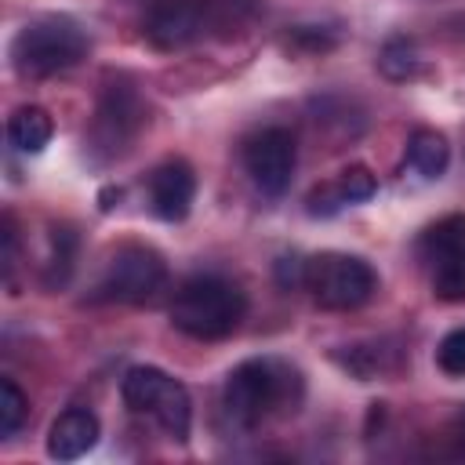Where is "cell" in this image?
<instances>
[{"mask_svg": "<svg viewBox=\"0 0 465 465\" xmlns=\"http://www.w3.org/2000/svg\"><path fill=\"white\" fill-rule=\"evenodd\" d=\"M302 374L272 356L262 360H243L240 367L229 371L225 385H222V414L229 418V425L236 429H254L262 418L276 414V411H298L302 403Z\"/></svg>", "mask_w": 465, "mask_h": 465, "instance_id": "cell-1", "label": "cell"}, {"mask_svg": "<svg viewBox=\"0 0 465 465\" xmlns=\"http://www.w3.org/2000/svg\"><path fill=\"white\" fill-rule=\"evenodd\" d=\"M251 18V0H160L145 15V40L160 51H178L203 36H232Z\"/></svg>", "mask_w": 465, "mask_h": 465, "instance_id": "cell-2", "label": "cell"}, {"mask_svg": "<svg viewBox=\"0 0 465 465\" xmlns=\"http://www.w3.org/2000/svg\"><path fill=\"white\" fill-rule=\"evenodd\" d=\"M91 51L84 25L69 15H36L11 40V65L22 80H44L73 69Z\"/></svg>", "mask_w": 465, "mask_h": 465, "instance_id": "cell-3", "label": "cell"}, {"mask_svg": "<svg viewBox=\"0 0 465 465\" xmlns=\"http://www.w3.org/2000/svg\"><path fill=\"white\" fill-rule=\"evenodd\" d=\"M247 312V298L236 283L222 276H193L171 298V323L174 331L196 341H222L229 338Z\"/></svg>", "mask_w": 465, "mask_h": 465, "instance_id": "cell-4", "label": "cell"}, {"mask_svg": "<svg viewBox=\"0 0 465 465\" xmlns=\"http://www.w3.org/2000/svg\"><path fill=\"white\" fill-rule=\"evenodd\" d=\"M120 396L134 414H149L167 432V440H174V443L189 440L193 400H189V389L178 378H171L167 371L149 367V363L131 367L120 381Z\"/></svg>", "mask_w": 465, "mask_h": 465, "instance_id": "cell-5", "label": "cell"}, {"mask_svg": "<svg viewBox=\"0 0 465 465\" xmlns=\"http://www.w3.org/2000/svg\"><path fill=\"white\" fill-rule=\"evenodd\" d=\"M305 291L323 305V309H360L371 302L378 291V276L367 258L360 254H341V251H323L305 258Z\"/></svg>", "mask_w": 465, "mask_h": 465, "instance_id": "cell-6", "label": "cell"}, {"mask_svg": "<svg viewBox=\"0 0 465 465\" xmlns=\"http://www.w3.org/2000/svg\"><path fill=\"white\" fill-rule=\"evenodd\" d=\"M163 287H167L163 258L145 243H124L105 262V272H102V280L94 287V298L98 302L142 305V302H153Z\"/></svg>", "mask_w": 465, "mask_h": 465, "instance_id": "cell-7", "label": "cell"}, {"mask_svg": "<svg viewBox=\"0 0 465 465\" xmlns=\"http://www.w3.org/2000/svg\"><path fill=\"white\" fill-rule=\"evenodd\" d=\"M142 124H145V109H142L138 91L131 84H109L102 102H98L87 145L98 160L124 156L127 145L134 142V134L142 131Z\"/></svg>", "mask_w": 465, "mask_h": 465, "instance_id": "cell-8", "label": "cell"}, {"mask_svg": "<svg viewBox=\"0 0 465 465\" xmlns=\"http://www.w3.org/2000/svg\"><path fill=\"white\" fill-rule=\"evenodd\" d=\"M298 149L291 131L283 127H265L243 145V167L262 196H283L291 178H294Z\"/></svg>", "mask_w": 465, "mask_h": 465, "instance_id": "cell-9", "label": "cell"}, {"mask_svg": "<svg viewBox=\"0 0 465 465\" xmlns=\"http://www.w3.org/2000/svg\"><path fill=\"white\" fill-rule=\"evenodd\" d=\"M196 196V174L185 160H167L149 174V203L163 222H182Z\"/></svg>", "mask_w": 465, "mask_h": 465, "instance_id": "cell-10", "label": "cell"}, {"mask_svg": "<svg viewBox=\"0 0 465 465\" xmlns=\"http://www.w3.org/2000/svg\"><path fill=\"white\" fill-rule=\"evenodd\" d=\"M98 443V418L87 407H69L51 421L47 454L58 461H76Z\"/></svg>", "mask_w": 465, "mask_h": 465, "instance_id": "cell-11", "label": "cell"}, {"mask_svg": "<svg viewBox=\"0 0 465 465\" xmlns=\"http://www.w3.org/2000/svg\"><path fill=\"white\" fill-rule=\"evenodd\" d=\"M51 134H54L51 113L40 109V105H18V109L11 113V120H7V142H11L18 153H25V156L44 153L47 142H51Z\"/></svg>", "mask_w": 465, "mask_h": 465, "instance_id": "cell-12", "label": "cell"}, {"mask_svg": "<svg viewBox=\"0 0 465 465\" xmlns=\"http://www.w3.org/2000/svg\"><path fill=\"white\" fill-rule=\"evenodd\" d=\"M407 163L421 174V178H440L443 171H447V163H450V145H447V138L440 134V131H429V127H421V131H414L411 134V142H407Z\"/></svg>", "mask_w": 465, "mask_h": 465, "instance_id": "cell-13", "label": "cell"}, {"mask_svg": "<svg viewBox=\"0 0 465 465\" xmlns=\"http://www.w3.org/2000/svg\"><path fill=\"white\" fill-rule=\"evenodd\" d=\"M421 251L440 262V258H465V214H447L436 225L425 229Z\"/></svg>", "mask_w": 465, "mask_h": 465, "instance_id": "cell-14", "label": "cell"}, {"mask_svg": "<svg viewBox=\"0 0 465 465\" xmlns=\"http://www.w3.org/2000/svg\"><path fill=\"white\" fill-rule=\"evenodd\" d=\"M378 69L389 80H407V76H414L421 69V54L407 36H392V40H385V47L378 54Z\"/></svg>", "mask_w": 465, "mask_h": 465, "instance_id": "cell-15", "label": "cell"}, {"mask_svg": "<svg viewBox=\"0 0 465 465\" xmlns=\"http://www.w3.org/2000/svg\"><path fill=\"white\" fill-rule=\"evenodd\" d=\"M73 258H76V236L73 229H54L51 232V258L44 269V283L47 287H62L73 272Z\"/></svg>", "mask_w": 465, "mask_h": 465, "instance_id": "cell-16", "label": "cell"}, {"mask_svg": "<svg viewBox=\"0 0 465 465\" xmlns=\"http://www.w3.org/2000/svg\"><path fill=\"white\" fill-rule=\"evenodd\" d=\"M25 414H29L25 392H22L11 378H4V381H0V436L11 440V436L25 425Z\"/></svg>", "mask_w": 465, "mask_h": 465, "instance_id": "cell-17", "label": "cell"}, {"mask_svg": "<svg viewBox=\"0 0 465 465\" xmlns=\"http://www.w3.org/2000/svg\"><path fill=\"white\" fill-rule=\"evenodd\" d=\"M432 294L440 302H465V258H440L436 262Z\"/></svg>", "mask_w": 465, "mask_h": 465, "instance_id": "cell-18", "label": "cell"}, {"mask_svg": "<svg viewBox=\"0 0 465 465\" xmlns=\"http://www.w3.org/2000/svg\"><path fill=\"white\" fill-rule=\"evenodd\" d=\"M334 182H338V189H341L345 203H363V200H371V196L378 193V178H374V171H371V167H363V163L345 167Z\"/></svg>", "mask_w": 465, "mask_h": 465, "instance_id": "cell-19", "label": "cell"}, {"mask_svg": "<svg viewBox=\"0 0 465 465\" xmlns=\"http://www.w3.org/2000/svg\"><path fill=\"white\" fill-rule=\"evenodd\" d=\"M436 363L450 378L465 374V327H454V331L443 334V341L436 345Z\"/></svg>", "mask_w": 465, "mask_h": 465, "instance_id": "cell-20", "label": "cell"}, {"mask_svg": "<svg viewBox=\"0 0 465 465\" xmlns=\"http://www.w3.org/2000/svg\"><path fill=\"white\" fill-rule=\"evenodd\" d=\"M341 207H345V196H341L338 182H323V185H316V189L305 196V211H309L312 218H331V214H338Z\"/></svg>", "mask_w": 465, "mask_h": 465, "instance_id": "cell-21", "label": "cell"}, {"mask_svg": "<svg viewBox=\"0 0 465 465\" xmlns=\"http://www.w3.org/2000/svg\"><path fill=\"white\" fill-rule=\"evenodd\" d=\"M276 283L280 287H305V258L287 254L276 262Z\"/></svg>", "mask_w": 465, "mask_h": 465, "instance_id": "cell-22", "label": "cell"}, {"mask_svg": "<svg viewBox=\"0 0 465 465\" xmlns=\"http://www.w3.org/2000/svg\"><path fill=\"white\" fill-rule=\"evenodd\" d=\"M15 254H18V232H15L11 214H4V276L7 280H11V269H15Z\"/></svg>", "mask_w": 465, "mask_h": 465, "instance_id": "cell-23", "label": "cell"}, {"mask_svg": "<svg viewBox=\"0 0 465 465\" xmlns=\"http://www.w3.org/2000/svg\"><path fill=\"white\" fill-rule=\"evenodd\" d=\"M98 200H102V203H98L102 211H113V207H116L113 200H120V189H113V185H109V189H102V196H98Z\"/></svg>", "mask_w": 465, "mask_h": 465, "instance_id": "cell-24", "label": "cell"}]
</instances>
